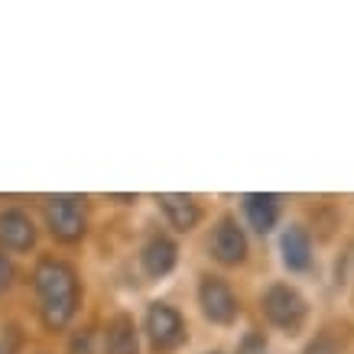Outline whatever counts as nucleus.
<instances>
[{
	"label": "nucleus",
	"mask_w": 354,
	"mask_h": 354,
	"mask_svg": "<svg viewBox=\"0 0 354 354\" xmlns=\"http://www.w3.org/2000/svg\"><path fill=\"white\" fill-rule=\"evenodd\" d=\"M160 202V212L166 215L176 231H192L198 221H202V205L195 202L192 195H183V192H162L156 195Z\"/></svg>",
	"instance_id": "nucleus-8"
},
{
	"label": "nucleus",
	"mask_w": 354,
	"mask_h": 354,
	"mask_svg": "<svg viewBox=\"0 0 354 354\" xmlns=\"http://www.w3.org/2000/svg\"><path fill=\"white\" fill-rule=\"evenodd\" d=\"M147 335L156 351H172L185 342V319L169 302H153L147 309Z\"/></svg>",
	"instance_id": "nucleus-5"
},
{
	"label": "nucleus",
	"mask_w": 354,
	"mask_h": 354,
	"mask_svg": "<svg viewBox=\"0 0 354 354\" xmlns=\"http://www.w3.org/2000/svg\"><path fill=\"white\" fill-rule=\"evenodd\" d=\"M104 354H140V332L130 315H114L108 322Z\"/></svg>",
	"instance_id": "nucleus-12"
},
{
	"label": "nucleus",
	"mask_w": 354,
	"mask_h": 354,
	"mask_svg": "<svg viewBox=\"0 0 354 354\" xmlns=\"http://www.w3.org/2000/svg\"><path fill=\"white\" fill-rule=\"evenodd\" d=\"M198 306H202L205 319L215 325H234L237 315H241V302H237L234 290L221 277H212V273H205L202 283H198Z\"/></svg>",
	"instance_id": "nucleus-4"
},
{
	"label": "nucleus",
	"mask_w": 354,
	"mask_h": 354,
	"mask_svg": "<svg viewBox=\"0 0 354 354\" xmlns=\"http://www.w3.org/2000/svg\"><path fill=\"white\" fill-rule=\"evenodd\" d=\"M260 306H263L267 322L283 328V332H299L302 322H306V315H309L306 296H302L296 286H290V283H273V286H267Z\"/></svg>",
	"instance_id": "nucleus-3"
},
{
	"label": "nucleus",
	"mask_w": 354,
	"mask_h": 354,
	"mask_svg": "<svg viewBox=\"0 0 354 354\" xmlns=\"http://www.w3.org/2000/svg\"><path fill=\"white\" fill-rule=\"evenodd\" d=\"M43 215L49 234L55 241H62V244H75L88 231V208L85 198H78V195H53V198H46Z\"/></svg>",
	"instance_id": "nucleus-2"
},
{
	"label": "nucleus",
	"mask_w": 354,
	"mask_h": 354,
	"mask_svg": "<svg viewBox=\"0 0 354 354\" xmlns=\"http://www.w3.org/2000/svg\"><path fill=\"white\" fill-rule=\"evenodd\" d=\"M241 202H244V215H247V221H250L254 231L267 234V231L277 227V221H279V198L277 195L250 192V195H244Z\"/></svg>",
	"instance_id": "nucleus-11"
},
{
	"label": "nucleus",
	"mask_w": 354,
	"mask_h": 354,
	"mask_svg": "<svg viewBox=\"0 0 354 354\" xmlns=\"http://www.w3.org/2000/svg\"><path fill=\"white\" fill-rule=\"evenodd\" d=\"M32 290L39 296V315L49 328H65L78 312V273L65 260H39L32 270Z\"/></svg>",
	"instance_id": "nucleus-1"
},
{
	"label": "nucleus",
	"mask_w": 354,
	"mask_h": 354,
	"mask_svg": "<svg viewBox=\"0 0 354 354\" xmlns=\"http://www.w3.org/2000/svg\"><path fill=\"white\" fill-rule=\"evenodd\" d=\"M260 354H267V351H260Z\"/></svg>",
	"instance_id": "nucleus-17"
},
{
	"label": "nucleus",
	"mask_w": 354,
	"mask_h": 354,
	"mask_svg": "<svg viewBox=\"0 0 354 354\" xmlns=\"http://www.w3.org/2000/svg\"><path fill=\"white\" fill-rule=\"evenodd\" d=\"M208 250H212V257H215L221 267H237V263H244L247 234H244V227L237 225L234 215L218 218L215 231H212V241H208Z\"/></svg>",
	"instance_id": "nucleus-6"
},
{
	"label": "nucleus",
	"mask_w": 354,
	"mask_h": 354,
	"mask_svg": "<svg viewBox=\"0 0 354 354\" xmlns=\"http://www.w3.org/2000/svg\"><path fill=\"white\" fill-rule=\"evenodd\" d=\"M36 244V225H32V218L20 208H3L0 212V247L3 250H30Z\"/></svg>",
	"instance_id": "nucleus-7"
},
{
	"label": "nucleus",
	"mask_w": 354,
	"mask_h": 354,
	"mask_svg": "<svg viewBox=\"0 0 354 354\" xmlns=\"http://www.w3.org/2000/svg\"><path fill=\"white\" fill-rule=\"evenodd\" d=\"M208 354H221V351H208Z\"/></svg>",
	"instance_id": "nucleus-15"
},
{
	"label": "nucleus",
	"mask_w": 354,
	"mask_h": 354,
	"mask_svg": "<svg viewBox=\"0 0 354 354\" xmlns=\"http://www.w3.org/2000/svg\"><path fill=\"white\" fill-rule=\"evenodd\" d=\"M176 260H179V247L172 244L166 234L150 237V241L143 244V250H140V267L147 270V277H153V279L172 273Z\"/></svg>",
	"instance_id": "nucleus-9"
},
{
	"label": "nucleus",
	"mask_w": 354,
	"mask_h": 354,
	"mask_svg": "<svg viewBox=\"0 0 354 354\" xmlns=\"http://www.w3.org/2000/svg\"><path fill=\"white\" fill-rule=\"evenodd\" d=\"M302 354H342V348H338V342H335L332 335H315V338L302 348Z\"/></svg>",
	"instance_id": "nucleus-13"
},
{
	"label": "nucleus",
	"mask_w": 354,
	"mask_h": 354,
	"mask_svg": "<svg viewBox=\"0 0 354 354\" xmlns=\"http://www.w3.org/2000/svg\"><path fill=\"white\" fill-rule=\"evenodd\" d=\"M279 254H283V267L290 273H302L312 267V237L306 234V227L290 225L279 237Z\"/></svg>",
	"instance_id": "nucleus-10"
},
{
	"label": "nucleus",
	"mask_w": 354,
	"mask_h": 354,
	"mask_svg": "<svg viewBox=\"0 0 354 354\" xmlns=\"http://www.w3.org/2000/svg\"><path fill=\"white\" fill-rule=\"evenodd\" d=\"M0 273H3V257H0Z\"/></svg>",
	"instance_id": "nucleus-14"
},
{
	"label": "nucleus",
	"mask_w": 354,
	"mask_h": 354,
	"mask_svg": "<svg viewBox=\"0 0 354 354\" xmlns=\"http://www.w3.org/2000/svg\"><path fill=\"white\" fill-rule=\"evenodd\" d=\"M0 354H7V351H3V348H0Z\"/></svg>",
	"instance_id": "nucleus-16"
}]
</instances>
